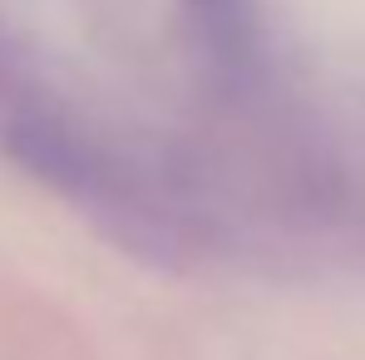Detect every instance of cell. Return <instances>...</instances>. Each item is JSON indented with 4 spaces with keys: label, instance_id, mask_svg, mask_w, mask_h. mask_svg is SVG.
Instances as JSON below:
<instances>
[{
    "label": "cell",
    "instance_id": "obj_1",
    "mask_svg": "<svg viewBox=\"0 0 365 360\" xmlns=\"http://www.w3.org/2000/svg\"><path fill=\"white\" fill-rule=\"evenodd\" d=\"M0 153L25 178L89 212L99 232H109L143 262L178 267L197 247V222L178 192L84 119H74L64 104L45 99V89L0 119Z\"/></svg>",
    "mask_w": 365,
    "mask_h": 360
},
{
    "label": "cell",
    "instance_id": "obj_2",
    "mask_svg": "<svg viewBox=\"0 0 365 360\" xmlns=\"http://www.w3.org/2000/svg\"><path fill=\"white\" fill-rule=\"evenodd\" d=\"M178 25L192 64L217 94H252L267 74V35L257 0H178Z\"/></svg>",
    "mask_w": 365,
    "mask_h": 360
},
{
    "label": "cell",
    "instance_id": "obj_3",
    "mask_svg": "<svg viewBox=\"0 0 365 360\" xmlns=\"http://www.w3.org/2000/svg\"><path fill=\"white\" fill-rule=\"evenodd\" d=\"M30 94H40V84L25 74V60H20L15 45L0 35V119H5L10 109H20Z\"/></svg>",
    "mask_w": 365,
    "mask_h": 360
}]
</instances>
